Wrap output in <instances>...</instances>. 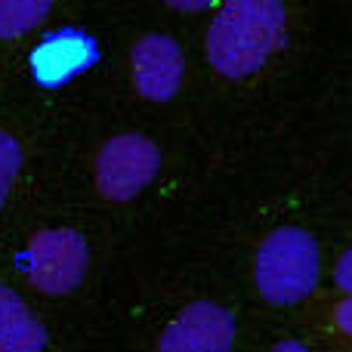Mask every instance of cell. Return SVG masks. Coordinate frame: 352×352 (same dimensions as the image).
<instances>
[{"label": "cell", "instance_id": "1", "mask_svg": "<svg viewBox=\"0 0 352 352\" xmlns=\"http://www.w3.org/2000/svg\"><path fill=\"white\" fill-rule=\"evenodd\" d=\"M285 37V0H223L204 31V59L219 78L248 80L275 59Z\"/></svg>", "mask_w": 352, "mask_h": 352}, {"label": "cell", "instance_id": "2", "mask_svg": "<svg viewBox=\"0 0 352 352\" xmlns=\"http://www.w3.org/2000/svg\"><path fill=\"white\" fill-rule=\"evenodd\" d=\"M254 291L269 306H297L318 287L322 278V250L309 229L278 226L272 229L254 254Z\"/></svg>", "mask_w": 352, "mask_h": 352}, {"label": "cell", "instance_id": "3", "mask_svg": "<svg viewBox=\"0 0 352 352\" xmlns=\"http://www.w3.org/2000/svg\"><path fill=\"white\" fill-rule=\"evenodd\" d=\"M161 173V146L146 133L124 130L99 146L93 161V186L99 198L109 204H127L136 201L155 176Z\"/></svg>", "mask_w": 352, "mask_h": 352}, {"label": "cell", "instance_id": "4", "mask_svg": "<svg viewBox=\"0 0 352 352\" xmlns=\"http://www.w3.org/2000/svg\"><path fill=\"white\" fill-rule=\"evenodd\" d=\"M90 269V244L72 226H50L31 235L25 250V272L34 291L47 297L74 294Z\"/></svg>", "mask_w": 352, "mask_h": 352}, {"label": "cell", "instance_id": "5", "mask_svg": "<svg viewBox=\"0 0 352 352\" xmlns=\"http://www.w3.org/2000/svg\"><path fill=\"white\" fill-rule=\"evenodd\" d=\"M127 72L136 96L146 102H173L186 84V53L164 31H146L130 43Z\"/></svg>", "mask_w": 352, "mask_h": 352}, {"label": "cell", "instance_id": "6", "mask_svg": "<svg viewBox=\"0 0 352 352\" xmlns=\"http://www.w3.org/2000/svg\"><path fill=\"white\" fill-rule=\"evenodd\" d=\"M235 316L217 300H192L164 324L155 352H232Z\"/></svg>", "mask_w": 352, "mask_h": 352}, {"label": "cell", "instance_id": "7", "mask_svg": "<svg viewBox=\"0 0 352 352\" xmlns=\"http://www.w3.org/2000/svg\"><path fill=\"white\" fill-rule=\"evenodd\" d=\"M93 62H96V43L84 31H74V28L50 34L34 50V56H31V68H34L37 80L50 87H59L65 80H72L74 74L90 68Z\"/></svg>", "mask_w": 352, "mask_h": 352}, {"label": "cell", "instance_id": "8", "mask_svg": "<svg viewBox=\"0 0 352 352\" xmlns=\"http://www.w3.org/2000/svg\"><path fill=\"white\" fill-rule=\"evenodd\" d=\"M0 352H47V331L10 285L0 281Z\"/></svg>", "mask_w": 352, "mask_h": 352}, {"label": "cell", "instance_id": "9", "mask_svg": "<svg viewBox=\"0 0 352 352\" xmlns=\"http://www.w3.org/2000/svg\"><path fill=\"white\" fill-rule=\"evenodd\" d=\"M53 0H0V41H16L47 22Z\"/></svg>", "mask_w": 352, "mask_h": 352}, {"label": "cell", "instance_id": "10", "mask_svg": "<svg viewBox=\"0 0 352 352\" xmlns=\"http://www.w3.org/2000/svg\"><path fill=\"white\" fill-rule=\"evenodd\" d=\"M22 170V146L12 133L0 130V207L10 198V188Z\"/></svg>", "mask_w": 352, "mask_h": 352}, {"label": "cell", "instance_id": "11", "mask_svg": "<svg viewBox=\"0 0 352 352\" xmlns=\"http://www.w3.org/2000/svg\"><path fill=\"white\" fill-rule=\"evenodd\" d=\"M331 324H334L337 334H343L352 343V294H346V297L331 309Z\"/></svg>", "mask_w": 352, "mask_h": 352}, {"label": "cell", "instance_id": "12", "mask_svg": "<svg viewBox=\"0 0 352 352\" xmlns=\"http://www.w3.org/2000/svg\"><path fill=\"white\" fill-rule=\"evenodd\" d=\"M334 285L340 287L343 294H352V244L343 250L337 266H334Z\"/></svg>", "mask_w": 352, "mask_h": 352}, {"label": "cell", "instance_id": "13", "mask_svg": "<svg viewBox=\"0 0 352 352\" xmlns=\"http://www.w3.org/2000/svg\"><path fill=\"white\" fill-rule=\"evenodd\" d=\"M161 3L167 6V10H173V12H207V10H217L223 0H161Z\"/></svg>", "mask_w": 352, "mask_h": 352}, {"label": "cell", "instance_id": "14", "mask_svg": "<svg viewBox=\"0 0 352 352\" xmlns=\"http://www.w3.org/2000/svg\"><path fill=\"white\" fill-rule=\"evenodd\" d=\"M269 352H309L303 340H294V337H287V340H278Z\"/></svg>", "mask_w": 352, "mask_h": 352}]
</instances>
